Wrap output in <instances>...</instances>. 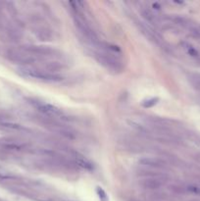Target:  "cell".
I'll return each mask as SVG.
<instances>
[{
    "instance_id": "obj_1",
    "label": "cell",
    "mask_w": 200,
    "mask_h": 201,
    "mask_svg": "<svg viewBox=\"0 0 200 201\" xmlns=\"http://www.w3.org/2000/svg\"><path fill=\"white\" fill-rule=\"evenodd\" d=\"M17 71L24 78L36 79L42 83L54 84V83H60L63 80V77L58 75V74L50 73L45 69L44 70L38 69L35 66H26V67L20 66L17 69Z\"/></svg>"
},
{
    "instance_id": "obj_2",
    "label": "cell",
    "mask_w": 200,
    "mask_h": 201,
    "mask_svg": "<svg viewBox=\"0 0 200 201\" xmlns=\"http://www.w3.org/2000/svg\"><path fill=\"white\" fill-rule=\"evenodd\" d=\"M98 48V50H95L93 52V54H94L95 59L100 65H102L105 69L113 73H121L123 71L124 66L121 60L119 59V56L112 54V53L100 47Z\"/></svg>"
},
{
    "instance_id": "obj_3",
    "label": "cell",
    "mask_w": 200,
    "mask_h": 201,
    "mask_svg": "<svg viewBox=\"0 0 200 201\" xmlns=\"http://www.w3.org/2000/svg\"><path fill=\"white\" fill-rule=\"evenodd\" d=\"M31 105L35 108L36 111H38L41 115L45 116V117H49V118H60L63 119L65 114L64 112L58 108L57 106L53 105L51 103L45 102V101H41L39 99H30L29 100Z\"/></svg>"
},
{
    "instance_id": "obj_4",
    "label": "cell",
    "mask_w": 200,
    "mask_h": 201,
    "mask_svg": "<svg viewBox=\"0 0 200 201\" xmlns=\"http://www.w3.org/2000/svg\"><path fill=\"white\" fill-rule=\"evenodd\" d=\"M7 57L11 60L12 62L21 65V67L32 66L38 60L36 56H33L26 47H22L20 49L14 48V49L8 50Z\"/></svg>"
},
{
    "instance_id": "obj_5",
    "label": "cell",
    "mask_w": 200,
    "mask_h": 201,
    "mask_svg": "<svg viewBox=\"0 0 200 201\" xmlns=\"http://www.w3.org/2000/svg\"><path fill=\"white\" fill-rule=\"evenodd\" d=\"M165 184V180L162 176L158 175H151V176H145L142 179L141 184L148 189H158Z\"/></svg>"
},
{
    "instance_id": "obj_6",
    "label": "cell",
    "mask_w": 200,
    "mask_h": 201,
    "mask_svg": "<svg viewBox=\"0 0 200 201\" xmlns=\"http://www.w3.org/2000/svg\"><path fill=\"white\" fill-rule=\"evenodd\" d=\"M33 33L39 40H42V41H50L54 37L52 31L44 25H36L33 28Z\"/></svg>"
},
{
    "instance_id": "obj_7",
    "label": "cell",
    "mask_w": 200,
    "mask_h": 201,
    "mask_svg": "<svg viewBox=\"0 0 200 201\" xmlns=\"http://www.w3.org/2000/svg\"><path fill=\"white\" fill-rule=\"evenodd\" d=\"M142 166L144 167H147V168L150 169H164L167 167L165 161H163L162 159H159V158H143L139 161Z\"/></svg>"
},
{
    "instance_id": "obj_8",
    "label": "cell",
    "mask_w": 200,
    "mask_h": 201,
    "mask_svg": "<svg viewBox=\"0 0 200 201\" xmlns=\"http://www.w3.org/2000/svg\"><path fill=\"white\" fill-rule=\"evenodd\" d=\"M73 159H74L75 163H76L79 167H81L82 169L88 170V171L93 170V165L89 162V161H88V159H85L83 156L79 155V154H76V155L73 156Z\"/></svg>"
},
{
    "instance_id": "obj_9",
    "label": "cell",
    "mask_w": 200,
    "mask_h": 201,
    "mask_svg": "<svg viewBox=\"0 0 200 201\" xmlns=\"http://www.w3.org/2000/svg\"><path fill=\"white\" fill-rule=\"evenodd\" d=\"M141 15L142 17L146 20V22H148L150 24H158L159 19L156 14H154V12L148 8H143L141 10Z\"/></svg>"
},
{
    "instance_id": "obj_10",
    "label": "cell",
    "mask_w": 200,
    "mask_h": 201,
    "mask_svg": "<svg viewBox=\"0 0 200 201\" xmlns=\"http://www.w3.org/2000/svg\"><path fill=\"white\" fill-rule=\"evenodd\" d=\"M183 48L185 50V52L188 53V55H190L191 57H198V51L193 47V46H191L190 44H188V43H185V42H183Z\"/></svg>"
},
{
    "instance_id": "obj_11",
    "label": "cell",
    "mask_w": 200,
    "mask_h": 201,
    "mask_svg": "<svg viewBox=\"0 0 200 201\" xmlns=\"http://www.w3.org/2000/svg\"><path fill=\"white\" fill-rule=\"evenodd\" d=\"M1 126L3 127V128L11 130V131H20V130L24 129L22 126H20L18 124H13V123H2Z\"/></svg>"
},
{
    "instance_id": "obj_12",
    "label": "cell",
    "mask_w": 200,
    "mask_h": 201,
    "mask_svg": "<svg viewBox=\"0 0 200 201\" xmlns=\"http://www.w3.org/2000/svg\"><path fill=\"white\" fill-rule=\"evenodd\" d=\"M185 189L188 190V192L192 193V194H195V195L200 196V187L194 184H189V185H186Z\"/></svg>"
},
{
    "instance_id": "obj_13",
    "label": "cell",
    "mask_w": 200,
    "mask_h": 201,
    "mask_svg": "<svg viewBox=\"0 0 200 201\" xmlns=\"http://www.w3.org/2000/svg\"><path fill=\"white\" fill-rule=\"evenodd\" d=\"M157 101H158V98H150V99H147V100H145V101H143L142 105L145 108H150V107H153L154 105H156Z\"/></svg>"
},
{
    "instance_id": "obj_14",
    "label": "cell",
    "mask_w": 200,
    "mask_h": 201,
    "mask_svg": "<svg viewBox=\"0 0 200 201\" xmlns=\"http://www.w3.org/2000/svg\"><path fill=\"white\" fill-rule=\"evenodd\" d=\"M97 193L102 201H107V195H106L105 191L101 189V187H97Z\"/></svg>"
}]
</instances>
